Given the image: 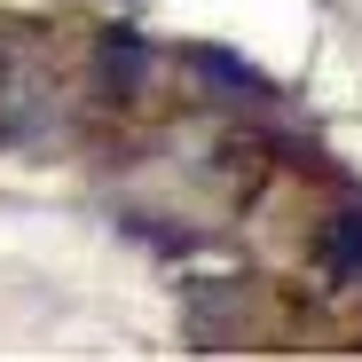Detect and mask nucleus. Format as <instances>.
Segmentation results:
<instances>
[{"instance_id": "f257e3e1", "label": "nucleus", "mask_w": 362, "mask_h": 362, "mask_svg": "<svg viewBox=\"0 0 362 362\" xmlns=\"http://www.w3.org/2000/svg\"><path fill=\"white\" fill-rule=\"evenodd\" d=\"M197 64H205V71H213L221 87H245V95H268V79H260V71H245V64H228V55H197Z\"/></svg>"}, {"instance_id": "f03ea898", "label": "nucleus", "mask_w": 362, "mask_h": 362, "mask_svg": "<svg viewBox=\"0 0 362 362\" xmlns=\"http://www.w3.org/2000/svg\"><path fill=\"white\" fill-rule=\"evenodd\" d=\"M331 268H339V276H362V213L339 228V252H331Z\"/></svg>"}]
</instances>
